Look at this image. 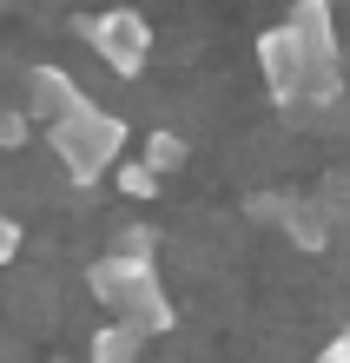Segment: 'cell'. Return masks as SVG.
Listing matches in <instances>:
<instances>
[{"label": "cell", "instance_id": "30bf717a", "mask_svg": "<svg viewBox=\"0 0 350 363\" xmlns=\"http://www.w3.org/2000/svg\"><path fill=\"white\" fill-rule=\"evenodd\" d=\"M146 165H152V172H179V165H185V139H172V133H152L146 139Z\"/></svg>", "mask_w": 350, "mask_h": 363}, {"label": "cell", "instance_id": "7c38bea8", "mask_svg": "<svg viewBox=\"0 0 350 363\" xmlns=\"http://www.w3.org/2000/svg\"><path fill=\"white\" fill-rule=\"evenodd\" d=\"M13 251H20V225L7 218V211H0V264H7V258H13Z\"/></svg>", "mask_w": 350, "mask_h": 363}, {"label": "cell", "instance_id": "9c48e42d", "mask_svg": "<svg viewBox=\"0 0 350 363\" xmlns=\"http://www.w3.org/2000/svg\"><path fill=\"white\" fill-rule=\"evenodd\" d=\"M113 179H119L126 199H152V191H159V172H152L146 159H119V165H113Z\"/></svg>", "mask_w": 350, "mask_h": 363}, {"label": "cell", "instance_id": "8fae6325", "mask_svg": "<svg viewBox=\"0 0 350 363\" xmlns=\"http://www.w3.org/2000/svg\"><path fill=\"white\" fill-rule=\"evenodd\" d=\"M317 363H350V330H337V337H331V344H324V350H317Z\"/></svg>", "mask_w": 350, "mask_h": 363}, {"label": "cell", "instance_id": "4fadbf2b", "mask_svg": "<svg viewBox=\"0 0 350 363\" xmlns=\"http://www.w3.org/2000/svg\"><path fill=\"white\" fill-rule=\"evenodd\" d=\"M20 139H27V119H20V113H0V145H20Z\"/></svg>", "mask_w": 350, "mask_h": 363}, {"label": "cell", "instance_id": "52a82bcc", "mask_svg": "<svg viewBox=\"0 0 350 363\" xmlns=\"http://www.w3.org/2000/svg\"><path fill=\"white\" fill-rule=\"evenodd\" d=\"M278 225L291 231V238H297L304 251L331 245V211H324V205H304V199H291V205H278Z\"/></svg>", "mask_w": 350, "mask_h": 363}, {"label": "cell", "instance_id": "5b68a950", "mask_svg": "<svg viewBox=\"0 0 350 363\" xmlns=\"http://www.w3.org/2000/svg\"><path fill=\"white\" fill-rule=\"evenodd\" d=\"M258 73H265V86H271L278 106H311V67H304L297 40L284 27L258 33Z\"/></svg>", "mask_w": 350, "mask_h": 363}, {"label": "cell", "instance_id": "277c9868", "mask_svg": "<svg viewBox=\"0 0 350 363\" xmlns=\"http://www.w3.org/2000/svg\"><path fill=\"white\" fill-rule=\"evenodd\" d=\"M80 40L93 47L113 73H146V53H152V27L133 13V7H99V13H86L80 20Z\"/></svg>", "mask_w": 350, "mask_h": 363}, {"label": "cell", "instance_id": "8992f818", "mask_svg": "<svg viewBox=\"0 0 350 363\" xmlns=\"http://www.w3.org/2000/svg\"><path fill=\"white\" fill-rule=\"evenodd\" d=\"M86 93H80V79L67 67H27V113L40 125H60L67 113H80Z\"/></svg>", "mask_w": 350, "mask_h": 363}, {"label": "cell", "instance_id": "6da1fadb", "mask_svg": "<svg viewBox=\"0 0 350 363\" xmlns=\"http://www.w3.org/2000/svg\"><path fill=\"white\" fill-rule=\"evenodd\" d=\"M93 297L119 324H133L139 337H159L172 330V297L159 284V271L146 264V251H113V258L93 264Z\"/></svg>", "mask_w": 350, "mask_h": 363}, {"label": "cell", "instance_id": "7a4b0ae2", "mask_svg": "<svg viewBox=\"0 0 350 363\" xmlns=\"http://www.w3.org/2000/svg\"><path fill=\"white\" fill-rule=\"evenodd\" d=\"M47 139H53V159L67 165L73 185H93V179H106L126 159V119H113L93 99H86L80 113H67L60 125H47Z\"/></svg>", "mask_w": 350, "mask_h": 363}, {"label": "cell", "instance_id": "ba28073f", "mask_svg": "<svg viewBox=\"0 0 350 363\" xmlns=\"http://www.w3.org/2000/svg\"><path fill=\"white\" fill-rule=\"evenodd\" d=\"M139 357H146V337L133 324H119V317L93 337V363H139Z\"/></svg>", "mask_w": 350, "mask_h": 363}, {"label": "cell", "instance_id": "3957f363", "mask_svg": "<svg viewBox=\"0 0 350 363\" xmlns=\"http://www.w3.org/2000/svg\"><path fill=\"white\" fill-rule=\"evenodd\" d=\"M284 33L297 40L304 67H311V106L337 93V20H331V0H297L284 13Z\"/></svg>", "mask_w": 350, "mask_h": 363}]
</instances>
